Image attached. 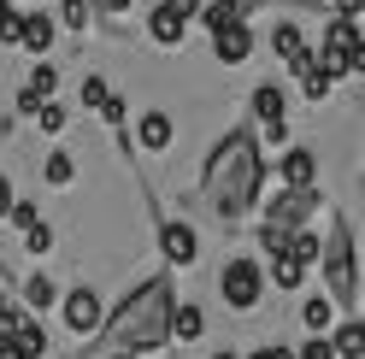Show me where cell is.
Masks as SVG:
<instances>
[{
    "mask_svg": "<svg viewBox=\"0 0 365 359\" xmlns=\"http://www.w3.org/2000/svg\"><path fill=\"white\" fill-rule=\"evenodd\" d=\"M53 83H59V77H53V65H36V71H30V83H24V95L48 100V95H53Z\"/></svg>",
    "mask_w": 365,
    "mask_h": 359,
    "instance_id": "603a6c76",
    "label": "cell"
},
{
    "mask_svg": "<svg viewBox=\"0 0 365 359\" xmlns=\"http://www.w3.org/2000/svg\"><path fill=\"white\" fill-rule=\"evenodd\" d=\"M18 230H30V224H41V212H36V200H12V212H6Z\"/></svg>",
    "mask_w": 365,
    "mask_h": 359,
    "instance_id": "4316f807",
    "label": "cell"
},
{
    "mask_svg": "<svg viewBox=\"0 0 365 359\" xmlns=\"http://www.w3.org/2000/svg\"><path fill=\"white\" fill-rule=\"evenodd\" d=\"M159 254H165L171 265H195V254H200V241H195V224L165 218V224H159Z\"/></svg>",
    "mask_w": 365,
    "mask_h": 359,
    "instance_id": "52a82bcc",
    "label": "cell"
},
{
    "mask_svg": "<svg viewBox=\"0 0 365 359\" xmlns=\"http://www.w3.org/2000/svg\"><path fill=\"white\" fill-rule=\"evenodd\" d=\"M271 283H277V288H301V283H307V271H301V265H294L289 254H277V259H271Z\"/></svg>",
    "mask_w": 365,
    "mask_h": 359,
    "instance_id": "ffe728a7",
    "label": "cell"
},
{
    "mask_svg": "<svg viewBox=\"0 0 365 359\" xmlns=\"http://www.w3.org/2000/svg\"><path fill=\"white\" fill-rule=\"evenodd\" d=\"M24 248H30V254H48V248H53V230H48V224H30V230H24Z\"/></svg>",
    "mask_w": 365,
    "mask_h": 359,
    "instance_id": "484cf974",
    "label": "cell"
},
{
    "mask_svg": "<svg viewBox=\"0 0 365 359\" xmlns=\"http://www.w3.org/2000/svg\"><path fill=\"white\" fill-rule=\"evenodd\" d=\"M212 359H242V353H212Z\"/></svg>",
    "mask_w": 365,
    "mask_h": 359,
    "instance_id": "8d00e7d4",
    "label": "cell"
},
{
    "mask_svg": "<svg viewBox=\"0 0 365 359\" xmlns=\"http://www.w3.org/2000/svg\"><path fill=\"white\" fill-rule=\"evenodd\" d=\"M182 30H189V24H177L171 12H153L148 18V36L159 41V48H182Z\"/></svg>",
    "mask_w": 365,
    "mask_h": 359,
    "instance_id": "e0dca14e",
    "label": "cell"
},
{
    "mask_svg": "<svg viewBox=\"0 0 365 359\" xmlns=\"http://www.w3.org/2000/svg\"><path fill=\"white\" fill-rule=\"evenodd\" d=\"M312 212H318V189H283L265 207V224H271V230H283V236H294V230H307Z\"/></svg>",
    "mask_w": 365,
    "mask_h": 359,
    "instance_id": "5b68a950",
    "label": "cell"
},
{
    "mask_svg": "<svg viewBox=\"0 0 365 359\" xmlns=\"http://www.w3.org/2000/svg\"><path fill=\"white\" fill-rule=\"evenodd\" d=\"M159 12H171L177 24H189V18L200 12V0H159Z\"/></svg>",
    "mask_w": 365,
    "mask_h": 359,
    "instance_id": "83f0119b",
    "label": "cell"
},
{
    "mask_svg": "<svg viewBox=\"0 0 365 359\" xmlns=\"http://www.w3.org/2000/svg\"><path fill=\"white\" fill-rule=\"evenodd\" d=\"M324 342H330V353H341V359H359V353H365V324L348 318V324H336V335H324Z\"/></svg>",
    "mask_w": 365,
    "mask_h": 359,
    "instance_id": "5bb4252c",
    "label": "cell"
},
{
    "mask_svg": "<svg viewBox=\"0 0 365 359\" xmlns=\"http://www.w3.org/2000/svg\"><path fill=\"white\" fill-rule=\"evenodd\" d=\"M218 288H224V301H230L236 312H254L259 295H265V265L259 259H230L218 271Z\"/></svg>",
    "mask_w": 365,
    "mask_h": 359,
    "instance_id": "277c9868",
    "label": "cell"
},
{
    "mask_svg": "<svg viewBox=\"0 0 365 359\" xmlns=\"http://www.w3.org/2000/svg\"><path fill=\"white\" fill-rule=\"evenodd\" d=\"M271 53H277L294 77H301L307 65H312V48H307V36L294 30V24H277V30H271Z\"/></svg>",
    "mask_w": 365,
    "mask_h": 359,
    "instance_id": "ba28073f",
    "label": "cell"
},
{
    "mask_svg": "<svg viewBox=\"0 0 365 359\" xmlns=\"http://www.w3.org/2000/svg\"><path fill=\"white\" fill-rule=\"evenodd\" d=\"M101 324H106L101 295H95V288H71V295H65V330H71V335H95Z\"/></svg>",
    "mask_w": 365,
    "mask_h": 359,
    "instance_id": "8992f818",
    "label": "cell"
},
{
    "mask_svg": "<svg viewBox=\"0 0 365 359\" xmlns=\"http://www.w3.org/2000/svg\"><path fill=\"white\" fill-rule=\"evenodd\" d=\"M283 106H289V100H283V88H271V83L254 88V118H259L265 130H277V124H283Z\"/></svg>",
    "mask_w": 365,
    "mask_h": 359,
    "instance_id": "4fadbf2b",
    "label": "cell"
},
{
    "mask_svg": "<svg viewBox=\"0 0 365 359\" xmlns=\"http://www.w3.org/2000/svg\"><path fill=\"white\" fill-rule=\"evenodd\" d=\"M259 248H265L271 259H277V254L289 248V236H283V230H271V224H259Z\"/></svg>",
    "mask_w": 365,
    "mask_h": 359,
    "instance_id": "f1b7e54d",
    "label": "cell"
},
{
    "mask_svg": "<svg viewBox=\"0 0 365 359\" xmlns=\"http://www.w3.org/2000/svg\"><path fill=\"white\" fill-rule=\"evenodd\" d=\"M301 95H307L312 106H324V95H330V77L318 71V65H307V71H301Z\"/></svg>",
    "mask_w": 365,
    "mask_h": 359,
    "instance_id": "7402d4cb",
    "label": "cell"
},
{
    "mask_svg": "<svg viewBox=\"0 0 365 359\" xmlns=\"http://www.w3.org/2000/svg\"><path fill=\"white\" fill-rule=\"evenodd\" d=\"M247 359H294L283 342H265V348H254V353H247Z\"/></svg>",
    "mask_w": 365,
    "mask_h": 359,
    "instance_id": "1f68e13d",
    "label": "cell"
},
{
    "mask_svg": "<svg viewBox=\"0 0 365 359\" xmlns=\"http://www.w3.org/2000/svg\"><path fill=\"white\" fill-rule=\"evenodd\" d=\"M283 254H289V259H294V265H301V271H307V265H318V254H324V241H318L312 230H294Z\"/></svg>",
    "mask_w": 365,
    "mask_h": 359,
    "instance_id": "2e32d148",
    "label": "cell"
},
{
    "mask_svg": "<svg viewBox=\"0 0 365 359\" xmlns=\"http://www.w3.org/2000/svg\"><path fill=\"white\" fill-rule=\"evenodd\" d=\"M324 283H330V295L341 306H354L359 301V271H354V224L348 218H330V236H324Z\"/></svg>",
    "mask_w": 365,
    "mask_h": 359,
    "instance_id": "3957f363",
    "label": "cell"
},
{
    "mask_svg": "<svg viewBox=\"0 0 365 359\" xmlns=\"http://www.w3.org/2000/svg\"><path fill=\"white\" fill-rule=\"evenodd\" d=\"M171 277H148L118 301V312L101 324V348H112L118 359H153L159 348H171Z\"/></svg>",
    "mask_w": 365,
    "mask_h": 359,
    "instance_id": "7a4b0ae2",
    "label": "cell"
},
{
    "mask_svg": "<svg viewBox=\"0 0 365 359\" xmlns=\"http://www.w3.org/2000/svg\"><path fill=\"white\" fill-rule=\"evenodd\" d=\"M18 48H30V53H48L53 48V18L48 12H18Z\"/></svg>",
    "mask_w": 365,
    "mask_h": 359,
    "instance_id": "7c38bea8",
    "label": "cell"
},
{
    "mask_svg": "<svg viewBox=\"0 0 365 359\" xmlns=\"http://www.w3.org/2000/svg\"><path fill=\"white\" fill-rule=\"evenodd\" d=\"M0 212H12V183H6V171H0Z\"/></svg>",
    "mask_w": 365,
    "mask_h": 359,
    "instance_id": "e575fe53",
    "label": "cell"
},
{
    "mask_svg": "<svg viewBox=\"0 0 365 359\" xmlns=\"http://www.w3.org/2000/svg\"><path fill=\"white\" fill-rule=\"evenodd\" d=\"M130 0H88V12H124Z\"/></svg>",
    "mask_w": 365,
    "mask_h": 359,
    "instance_id": "d6a6232c",
    "label": "cell"
},
{
    "mask_svg": "<svg viewBox=\"0 0 365 359\" xmlns=\"http://www.w3.org/2000/svg\"><path fill=\"white\" fill-rule=\"evenodd\" d=\"M106 95H112V88H106V83H101V77H83V100H88V106H101V100H106Z\"/></svg>",
    "mask_w": 365,
    "mask_h": 359,
    "instance_id": "f546056e",
    "label": "cell"
},
{
    "mask_svg": "<svg viewBox=\"0 0 365 359\" xmlns=\"http://www.w3.org/2000/svg\"><path fill=\"white\" fill-rule=\"evenodd\" d=\"M294 359H336V353H330V342H324V335H312V342L294 353Z\"/></svg>",
    "mask_w": 365,
    "mask_h": 359,
    "instance_id": "4dcf8cb0",
    "label": "cell"
},
{
    "mask_svg": "<svg viewBox=\"0 0 365 359\" xmlns=\"http://www.w3.org/2000/svg\"><path fill=\"white\" fill-rule=\"evenodd\" d=\"M259 183H265V153H259V136L254 130H224L207 153V171H200V194L218 218H242L254 212L259 200Z\"/></svg>",
    "mask_w": 365,
    "mask_h": 359,
    "instance_id": "6da1fadb",
    "label": "cell"
},
{
    "mask_svg": "<svg viewBox=\"0 0 365 359\" xmlns=\"http://www.w3.org/2000/svg\"><path fill=\"white\" fill-rule=\"evenodd\" d=\"M59 18H65V30H88V18H95V12H88V0H65Z\"/></svg>",
    "mask_w": 365,
    "mask_h": 359,
    "instance_id": "cb8c5ba5",
    "label": "cell"
},
{
    "mask_svg": "<svg viewBox=\"0 0 365 359\" xmlns=\"http://www.w3.org/2000/svg\"><path fill=\"white\" fill-rule=\"evenodd\" d=\"M53 301H59V288H53L48 277H30V283H24V306H30V312H48Z\"/></svg>",
    "mask_w": 365,
    "mask_h": 359,
    "instance_id": "d6986e66",
    "label": "cell"
},
{
    "mask_svg": "<svg viewBox=\"0 0 365 359\" xmlns=\"http://www.w3.org/2000/svg\"><path fill=\"white\" fill-rule=\"evenodd\" d=\"M301 318H307V330H312V335H324V330H330V318H336V306H330L324 295H312V301L301 306Z\"/></svg>",
    "mask_w": 365,
    "mask_h": 359,
    "instance_id": "ac0fdd59",
    "label": "cell"
},
{
    "mask_svg": "<svg viewBox=\"0 0 365 359\" xmlns=\"http://www.w3.org/2000/svg\"><path fill=\"white\" fill-rule=\"evenodd\" d=\"M200 330H207V312L189 306V301H177V306H171V335H177V342H195Z\"/></svg>",
    "mask_w": 365,
    "mask_h": 359,
    "instance_id": "9a60e30c",
    "label": "cell"
},
{
    "mask_svg": "<svg viewBox=\"0 0 365 359\" xmlns=\"http://www.w3.org/2000/svg\"><path fill=\"white\" fill-rule=\"evenodd\" d=\"M41 171H48V183H53V189H65V183L77 177V160H71V153H48V165H41Z\"/></svg>",
    "mask_w": 365,
    "mask_h": 359,
    "instance_id": "44dd1931",
    "label": "cell"
},
{
    "mask_svg": "<svg viewBox=\"0 0 365 359\" xmlns=\"http://www.w3.org/2000/svg\"><path fill=\"white\" fill-rule=\"evenodd\" d=\"M0 41H18V12H12V18H0Z\"/></svg>",
    "mask_w": 365,
    "mask_h": 359,
    "instance_id": "836d02e7",
    "label": "cell"
},
{
    "mask_svg": "<svg viewBox=\"0 0 365 359\" xmlns=\"http://www.w3.org/2000/svg\"><path fill=\"white\" fill-rule=\"evenodd\" d=\"M36 124L48 130V136H59V130H65V106H53V100H41V106H36Z\"/></svg>",
    "mask_w": 365,
    "mask_h": 359,
    "instance_id": "d4e9b609",
    "label": "cell"
},
{
    "mask_svg": "<svg viewBox=\"0 0 365 359\" xmlns=\"http://www.w3.org/2000/svg\"><path fill=\"white\" fill-rule=\"evenodd\" d=\"M135 142H142L148 153H165L171 142H177V124H171V112H142V124H135Z\"/></svg>",
    "mask_w": 365,
    "mask_h": 359,
    "instance_id": "30bf717a",
    "label": "cell"
},
{
    "mask_svg": "<svg viewBox=\"0 0 365 359\" xmlns=\"http://www.w3.org/2000/svg\"><path fill=\"white\" fill-rule=\"evenodd\" d=\"M277 171H283V189H318V153L312 147H289L277 160Z\"/></svg>",
    "mask_w": 365,
    "mask_h": 359,
    "instance_id": "9c48e42d",
    "label": "cell"
},
{
    "mask_svg": "<svg viewBox=\"0 0 365 359\" xmlns=\"http://www.w3.org/2000/svg\"><path fill=\"white\" fill-rule=\"evenodd\" d=\"M212 53H218L224 65H242L247 53H254V30H247V24H224V30H212Z\"/></svg>",
    "mask_w": 365,
    "mask_h": 359,
    "instance_id": "8fae6325",
    "label": "cell"
},
{
    "mask_svg": "<svg viewBox=\"0 0 365 359\" xmlns=\"http://www.w3.org/2000/svg\"><path fill=\"white\" fill-rule=\"evenodd\" d=\"M0 312H6V288H0Z\"/></svg>",
    "mask_w": 365,
    "mask_h": 359,
    "instance_id": "74e56055",
    "label": "cell"
},
{
    "mask_svg": "<svg viewBox=\"0 0 365 359\" xmlns=\"http://www.w3.org/2000/svg\"><path fill=\"white\" fill-rule=\"evenodd\" d=\"M0 18H12V0H0Z\"/></svg>",
    "mask_w": 365,
    "mask_h": 359,
    "instance_id": "d590c367",
    "label": "cell"
}]
</instances>
